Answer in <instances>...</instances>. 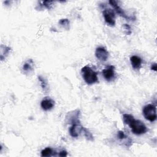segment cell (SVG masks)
Returning <instances> with one entry per match:
<instances>
[{
	"label": "cell",
	"instance_id": "1",
	"mask_svg": "<svg viewBox=\"0 0 157 157\" xmlns=\"http://www.w3.org/2000/svg\"><path fill=\"white\" fill-rule=\"evenodd\" d=\"M82 77L87 84L92 85L98 81L97 73L89 66H85L81 70Z\"/></svg>",
	"mask_w": 157,
	"mask_h": 157
},
{
	"label": "cell",
	"instance_id": "2",
	"mask_svg": "<svg viewBox=\"0 0 157 157\" xmlns=\"http://www.w3.org/2000/svg\"><path fill=\"white\" fill-rule=\"evenodd\" d=\"M128 125L131 128L132 132L136 135L143 134L147 131V128L144 123L140 120H135L134 118Z\"/></svg>",
	"mask_w": 157,
	"mask_h": 157
},
{
	"label": "cell",
	"instance_id": "3",
	"mask_svg": "<svg viewBox=\"0 0 157 157\" xmlns=\"http://www.w3.org/2000/svg\"><path fill=\"white\" fill-rule=\"evenodd\" d=\"M143 115L146 119L153 122L156 120V108L153 104H147L143 108Z\"/></svg>",
	"mask_w": 157,
	"mask_h": 157
},
{
	"label": "cell",
	"instance_id": "4",
	"mask_svg": "<svg viewBox=\"0 0 157 157\" xmlns=\"http://www.w3.org/2000/svg\"><path fill=\"white\" fill-rule=\"evenodd\" d=\"M103 14L106 23L110 26H115L116 16L114 12L112 9H106L103 11Z\"/></svg>",
	"mask_w": 157,
	"mask_h": 157
},
{
	"label": "cell",
	"instance_id": "5",
	"mask_svg": "<svg viewBox=\"0 0 157 157\" xmlns=\"http://www.w3.org/2000/svg\"><path fill=\"white\" fill-rule=\"evenodd\" d=\"M95 56L99 60L106 62L108 59L109 52L105 48L103 47H99L96 49Z\"/></svg>",
	"mask_w": 157,
	"mask_h": 157
},
{
	"label": "cell",
	"instance_id": "6",
	"mask_svg": "<svg viewBox=\"0 0 157 157\" xmlns=\"http://www.w3.org/2000/svg\"><path fill=\"white\" fill-rule=\"evenodd\" d=\"M83 127L80 123L73 124L69 129V134L73 137H77L83 132Z\"/></svg>",
	"mask_w": 157,
	"mask_h": 157
},
{
	"label": "cell",
	"instance_id": "7",
	"mask_svg": "<svg viewBox=\"0 0 157 157\" xmlns=\"http://www.w3.org/2000/svg\"><path fill=\"white\" fill-rule=\"evenodd\" d=\"M115 67L113 66H109L103 71V76L105 79L108 81H112L115 78Z\"/></svg>",
	"mask_w": 157,
	"mask_h": 157
},
{
	"label": "cell",
	"instance_id": "8",
	"mask_svg": "<svg viewBox=\"0 0 157 157\" xmlns=\"http://www.w3.org/2000/svg\"><path fill=\"white\" fill-rule=\"evenodd\" d=\"M109 3L114 8V9L116 10V11L117 12V13L119 14V16H120L121 17H122L127 20H130L131 19V17H128L126 15L125 12H124V11L119 6V5L117 4V3L116 1H109Z\"/></svg>",
	"mask_w": 157,
	"mask_h": 157
},
{
	"label": "cell",
	"instance_id": "9",
	"mask_svg": "<svg viewBox=\"0 0 157 157\" xmlns=\"http://www.w3.org/2000/svg\"><path fill=\"white\" fill-rule=\"evenodd\" d=\"M54 106L55 102L49 98H46L41 103V106L44 110H50L54 107Z\"/></svg>",
	"mask_w": 157,
	"mask_h": 157
},
{
	"label": "cell",
	"instance_id": "10",
	"mask_svg": "<svg viewBox=\"0 0 157 157\" xmlns=\"http://www.w3.org/2000/svg\"><path fill=\"white\" fill-rule=\"evenodd\" d=\"M130 62L132 65V67L134 69H139L142 65V60L140 57L134 55L130 58Z\"/></svg>",
	"mask_w": 157,
	"mask_h": 157
},
{
	"label": "cell",
	"instance_id": "11",
	"mask_svg": "<svg viewBox=\"0 0 157 157\" xmlns=\"http://www.w3.org/2000/svg\"><path fill=\"white\" fill-rule=\"evenodd\" d=\"M33 66H34V62L32 59L27 60L23 66L22 69L23 72L25 73H30L33 70Z\"/></svg>",
	"mask_w": 157,
	"mask_h": 157
},
{
	"label": "cell",
	"instance_id": "12",
	"mask_svg": "<svg viewBox=\"0 0 157 157\" xmlns=\"http://www.w3.org/2000/svg\"><path fill=\"white\" fill-rule=\"evenodd\" d=\"M38 79L41 83V86L44 92L47 93L49 92V86L47 80L42 76H38Z\"/></svg>",
	"mask_w": 157,
	"mask_h": 157
},
{
	"label": "cell",
	"instance_id": "13",
	"mask_svg": "<svg viewBox=\"0 0 157 157\" xmlns=\"http://www.w3.org/2000/svg\"><path fill=\"white\" fill-rule=\"evenodd\" d=\"M1 60L3 61L6 58V56L9 54V52L11 51V48L2 45L1 46Z\"/></svg>",
	"mask_w": 157,
	"mask_h": 157
},
{
	"label": "cell",
	"instance_id": "14",
	"mask_svg": "<svg viewBox=\"0 0 157 157\" xmlns=\"http://www.w3.org/2000/svg\"><path fill=\"white\" fill-rule=\"evenodd\" d=\"M82 133L83 134V135L85 136V137H86V139L87 140H90V141H93V136H92V133L87 129V128H85L83 127Z\"/></svg>",
	"mask_w": 157,
	"mask_h": 157
},
{
	"label": "cell",
	"instance_id": "15",
	"mask_svg": "<svg viewBox=\"0 0 157 157\" xmlns=\"http://www.w3.org/2000/svg\"><path fill=\"white\" fill-rule=\"evenodd\" d=\"M53 153V150L50 147H47L45 149L42 150L41 152V156H52Z\"/></svg>",
	"mask_w": 157,
	"mask_h": 157
},
{
	"label": "cell",
	"instance_id": "16",
	"mask_svg": "<svg viewBox=\"0 0 157 157\" xmlns=\"http://www.w3.org/2000/svg\"><path fill=\"white\" fill-rule=\"evenodd\" d=\"M59 24L66 30H69V21L67 19H63L59 21Z\"/></svg>",
	"mask_w": 157,
	"mask_h": 157
},
{
	"label": "cell",
	"instance_id": "17",
	"mask_svg": "<svg viewBox=\"0 0 157 157\" xmlns=\"http://www.w3.org/2000/svg\"><path fill=\"white\" fill-rule=\"evenodd\" d=\"M134 119V117L131 115H130V114H128V113H125L123 114V122L128 125V123H129L130 122V121Z\"/></svg>",
	"mask_w": 157,
	"mask_h": 157
},
{
	"label": "cell",
	"instance_id": "18",
	"mask_svg": "<svg viewBox=\"0 0 157 157\" xmlns=\"http://www.w3.org/2000/svg\"><path fill=\"white\" fill-rule=\"evenodd\" d=\"M123 26H124V28L125 30V32H126V35H131V27L130 26V25H128L127 24H125Z\"/></svg>",
	"mask_w": 157,
	"mask_h": 157
},
{
	"label": "cell",
	"instance_id": "19",
	"mask_svg": "<svg viewBox=\"0 0 157 157\" xmlns=\"http://www.w3.org/2000/svg\"><path fill=\"white\" fill-rule=\"evenodd\" d=\"M52 2H49V1H46L42 3V5H43L44 6H45L46 8L48 9H50L51 8V6H52Z\"/></svg>",
	"mask_w": 157,
	"mask_h": 157
},
{
	"label": "cell",
	"instance_id": "20",
	"mask_svg": "<svg viewBox=\"0 0 157 157\" xmlns=\"http://www.w3.org/2000/svg\"><path fill=\"white\" fill-rule=\"evenodd\" d=\"M117 137L119 139H123L126 137V136L124 133L123 131H119L118 133H117Z\"/></svg>",
	"mask_w": 157,
	"mask_h": 157
},
{
	"label": "cell",
	"instance_id": "21",
	"mask_svg": "<svg viewBox=\"0 0 157 157\" xmlns=\"http://www.w3.org/2000/svg\"><path fill=\"white\" fill-rule=\"evenodd\" d=\"M59 156H66L68 155V153H67V152L65 151V150H62L61 151L59 154Z\"/></svg>",
	"mask_w": 157,
	"mask_h": 157
},
{
	"label": "cell",
	"instance_id": "22",
	"mask_svg": "<svg viewBox=\"0 0 157 157\" xmlns=\"http://www.w3.org/2000/svg\"><path fill=\"white\" fill-rule=\"evenodd\" d=\"M151 69L152 70H153L155 71H157V65H156V63H153L152 64V66H151Z\"/></svg>",
	"mask_w": 157,
	"mask_h": 157
}]
</instances>
